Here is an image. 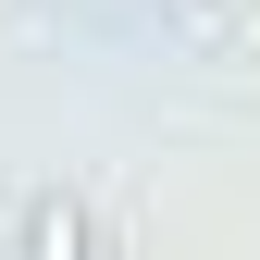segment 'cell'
Wrapping results in <instances>:
<instances>
[{"mask_svg": "<svg viewBox=\"0 0 260 260\" xmlns=\"http://www.w3.org/2000/svg\"><path fill=\"white\" fill-rule=\"evenodd\" d=\"M13 260H100V223H87V199H75V186H38V199H25Z\"/></svg>", "mask_w": 260, "mask_h": 260, "instance_id": "cell-1", "label": "cell"}, {"mask_svg": "<svg viewBox=\"0 0 260 260\" xmlns=\"http://www.w3.org/2000/svg\"><path fill=\"white\" fill-rule=\"evenodd\" d=\"M174 25H186L199 62H236V0H174Z\"/></svg>", "mask_w": 260, "mask_h": 260, "instance_id": "cell-2", "label": "cell"}]
</instances>
